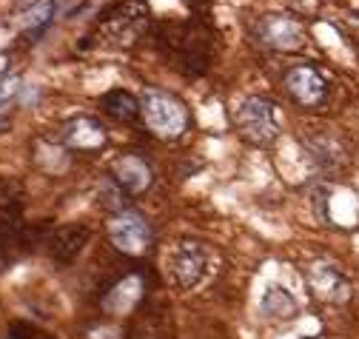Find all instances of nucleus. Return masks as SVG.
I'll use <instances>...</instances> for the list:
<instances>
[{
	"label": "nucleus",
	"mask_w": 359,
	"mask_h": 339,
	"mask_svg": "<svg viewBox=\"0 0 359 339\" xmlns=\"http://www.w3.org/2000/svg\"><path fill=\"white\" fill-rule=\"evenodd\" d=\"M88 240H92V228L83 226V223H69L63 228H57L49 240V251L52 257L60 260V263H72L74 257H80L83 248L88 245Z\"/></svg>",
	"instance_id": "11"
},
{
	"label": "nucleus",
	"mask_w": 359,
	"mask_h": 339,
	"mask_svg": "<svg viewBox=\"0 0 359 339\" xmlns=\"http://www.w3.org/2000/svg\"><path fill=\"white\" fill-rule=\"evenodd\" d=\"M109 240L117 251L128 254V257H140V254L149 251L151 228L137 211H123V214L109 220Z\"/></svg>",
	"instance_id": "4"
},
{
	"label": "nucleus",
	"mask_w": 359,
	"mask_h": 339,
	"mask_svg": "<svg viewBox=\"0 0 359 339\" xmlns=\"http://www.w3.org/2000/svg\"><path fill=\"white\" fill-rule=\"evenodd\" d=\"M100 106H103V111H106L111 120H117V123H131V120H137V114L143 111V106L137 103V97H134L131 92H126V89H111V92H106L103 100H100Z\"/></svg>",
	"instance_id": "15"
},
{
	"label": "nucleus",
	"mask_w": 359,
	"mask_h": 339,
	"mask_svg": "<svg viewBox=\"0 0 359 339\" xmlns=\"http://www.w3.org/2000/svg\"><path fill=\"white\" fill-rule=\"evenodd\" d=\"M259 308H262V314H265L268 319H274V322H288V319H294L297 311H299L294 293L285 291L283 285H268V288L262 291Z\"/></svg>",
	"instance_id": "14"
},
{
	"label": "nucleus",
	"mask_w": 359,
	"mask_h": 339,
	"mask_svg": "<svg viewBox=\"0 0 359 339\" xmlns=\"http://www.w3.org/2000/svg\"><path fill=\"white\" fill-rule=\"evenodd\" d=\"M211 268H214L211 251L194 240L177 242V248L168 257V277L180 291H194L197 285H203L208 279Z\"/></svg>",
	"instance_id": "1"
},
{
	"label": "nucleus",
	"mask_w": 359,
	"mask_h": 339,
	"mask_svg": "<svg viewBox=\"0 0 359 339\" xmlns=\"http://www.w3.org/2000/svg\"><path fill=\"white\" fill-rule=\"evenodd\" d=\"M143 300V279L140 277H123L106 296H103V308L109 314H117V317H126L128 311H134V305H137Z\"/></svg>",
	"instance_id": "13"
},
{
	"label": "nucleus",
	"mask_w": 359,
	"mask_h": 339,
	"mask_svg": "<svg viewBox=\"0 0 359 339\" xmlns=\"http://www.w3.org/2000/svg\"><path fill=\"white\" fill-rule=\"evenodd\" d=\"M313 208L320 220L337 226H353L359 220V200L342 188H320L313 191Z\"/></svg>",
	"instance_id": "6"
},
{
	"label": "nucleus",
	"mask_w": 359,
	"mask_h": 339,
	"mask_svg": "<svg viewBox=\"0 0 359 339\" xmlns=\"http://www.w3.org/2000/svg\"><path fill=\"white\" fill-rule=\"evenodd\" d=\"M285 86L291 92V97L302 106H320L328 95V86H325V77L311 69V66H297L288 71L285 77Z\"/></svg>",
	"instance_id": "7"
},
{
	"label": "nucleus",
	"mask_w": 359,
	"mask_h": 339,
	"mask_svg": "<svg viewBox=\"0 0 359 339\" xmlns=\"http://www.w3.org/2000/svg\"><path fill=\"white\" fill-rule=\"evenodd\" d=\"M237 129L243 132L245 140H251L254 146H271L280 137V117H277V106L265 97H248L240 103L237 114Z\"/></svg>",
	"instance_id": "2"
},
{
	"label": "nucleus",
	"mask_w": 359,
	"mask_h": 339,
	"mask_svg": "<svg viewBox=\"0 0 359 339\" xmlns=\"http://www.w3.org/2000/svg\"><path fill=\"white\" fill-rule=\"evenodd\" d=\"M356 248H359V237H356Z\"/></svg>",
	"instance_id": "18"
},
{
	"label": "nucleus",
	"mask_w": 359,
	"mask_h": 339,
	"mask_svg": "<svg viewBox=\"0 0 359 339\" xmlns=\"http://www.w3.org/2000/svg\"><path fill=\"white\" fill-rule=\"evenodd\" d=\"M111 180L126 194H143L151 186V168L137 154H123L111 162Z\"/></svg>",
	"instance_id": "9"
},
{
	"label": "nucleus",
	"mask_w": 359,
	"mask_h": 339,
	"mask_svg": "<svg viewBox=\"0 0 359 339\" xmlns=\"http://www.w3.org/2000/svg\"><path fill=\"white\" fill-rule=\"evenodd\" d=\"M143 117L146 125L157 134V137H180L189 125V111L177 97L165 95V92H149L143 100Z\"/></svg>",
	"instance_id": "3"
},
{
	"label": "nucleus",
	"mask_w": 359,
	"mask_h": 339,
	"mask_svg": "<svg viewBox=\"0 0 359 339\" xmlns=\"http://www.w3.org/2000/svg\"><path fill=\"white\" fill-rule=\"evenodd\" d=\"M55 15H57V0H40L37 6H32L20 18V26H23V32H40L55 20Z\"/></svg>",
	"instance_id": "16"
},
{
	"label": "nucleus",
	"mask_w": 359,
	"mask_h": 339,
	"mask_svg": "<svg viewBox=\"0 0 359 339\" xmlns=\"http://www.w3.org/2000/svg\"><path fill=\"white\" fill-rule=\"evenodd\" d=\"M146 4L143 0H126V4L106 20V32L117 40V43H131L146 26Z\"/></svg>",
	"instance_id": "10"
},
{
	"label": "nucleus",
	"mask_w": 359,
	"mask_h": 339,
	"mask_svg": "<svg viewBox=\"0 0 359 339\" xmlns=\"http://www.w3.org/2000/svg\"><path fill=\"white\" fill-rule=\"evenodd\" d=\"M259 37L271 49H280V52H294L305 43L302 26L294 18H285V15H268L259 26Z\"/></svg>",
	"instance_id": "8"
},
{
	"label": "nucleus",
	"mask_w": 359,
	"mask_h": 339,
	"mask_svg": "<svg viewBox=\"0 0 359 339\" xmlns=\"http://www.w3.org/2000/svg\"><path fill=\"white\" fill-rule=\"evenodd\" d=\"M63 143L69 148H100L106 143V129L95 117H72L63 125Z\"/></svg>",
	"instance_id": "12"
},
{
	"label": "nucleus",
	"mask_w": 359,
	"mask_h": 339,
	"mask_svg": "<svg viewBox=\"0 0 359 339\" xmlns=\"http://www.w3.org/2000/svg\"><path fill=\"white\" fill-rule=\"evenodd\" d=\"M305 279H308L311 293L317 296V300L328 303V305H342V303L351 300V293H353L351 279L331 263H313L308 268Z\"/></svg>",
	"instance_id": "5"
},
{
	"label": "nucleus",
	"mask_w": 359,
	"mask_h": 339,
	"mask_svg": "<svg viewBox=\"0 0 359 339\" xmlns=\"http://www.w3.org/2000/svg\"><path fill=\"white\" fill-rule=\"evenodd\" d=\"M9 339H55V336L46 333V331H40V328H34V325H29V322H18V325H12Z\"/></svg>",
	"instance_id": "17"
}]
</instances>
